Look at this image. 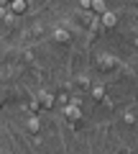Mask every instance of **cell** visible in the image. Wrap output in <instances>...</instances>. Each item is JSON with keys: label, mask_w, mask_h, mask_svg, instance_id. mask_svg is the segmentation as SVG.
Segmentation results:
<instances>
[{"label": "cell", "mask_w": 138, "mask_h": 154, "mask_svg": "<svg viewBox=\"0 0 138 154\" xmlns=\"http://www.w3.org/2000/svg\"><path fill=\"white\" fill-rule=\"evenodd\" d=\"M118 67H120V62L115 59V57H102V59H100V69L102 72H113V69H118Z\"/></svg>", "instance_id": "obj_1"}, {"label": "cell", "mask_w": 138, "mask_h": 154, "mask_svg": "<svg viewBox=\"0 0 138 154\" xmlns=\"http://www.w3.org/2000/svg\"><path fill=\"white\" fill-rule=\"evenodd\" d=\"M64 116H66V121H69V123H77L79 118H82V113H79V105H72V103H69V105L64 108Z\"/></svg>", "instance_id": "obj_2"}, {"label": "cell", "mask_w": 138, "mask_h": 154, "mask_svg": "<svg viewBox=\"0 0 138 154\" xmlns=\"http://www.w3.org/2000/svg\"><path fill=\"white\" fill-rule=\"evenodd\" d=\"M54 38L59 41V44H69V41H72V31H66L64 26H59V28L54 31Z\"/></svg>", "instance_id": "obj_3"}, {"label": "cell", "mask_w": 138, "mask_h": 154, "mask_svg": "<svg viewBox=\"0 0 138 154\" xmlns=\"http://www.w3.org/2000/svg\"><path fill=\"white\" fill-rule=\"evenodd\" d=\"M102 26L105 28H115L118 26V16L115 13H105V16H102Z\"/></svg>", "instance_id": "obj_4"}, {"label": "cell", "mask_w": 138, "mask_h": 154, "mask_svg": "<svg viewBox=\"0 0 138 154\" xmlns=\"http://www.w3.org/2000/svg\"><path fill=\"white\" fill-rule=\"evenodd\" d=\"M39 103H41V108H51L54 105V95L51 93H39Z\"/></svg>", "instance_id": "obj_5"}, {"label": "cell", "mask_w": 138, "mask_h": 154, "mask_svg": "<svg viewBox=\"0 0 138 154\" xmlns=\"http://www.w3.org/2000/svg\"><path fill=\"white\" fill-rule=\"evenodd\" d=\"M90 93H92V100H107V98H105V88H102V85H95Z\"/></svg>", "instance_id": "obj_6"}, {"label": "cell", "mask_w": 138, "mask_h": 154, "mask_svg": "<svg viewBox=\"0 0 138 154\" xmlns=\"http://www.w3.org/2000/svg\"><path fill=\"white\" fill-rule=\"evenodd\" d=\"M26 126H28V131H31V134H39L41 123H39V118H33V116H31V118H28V123H26Z\"/></svg>", "instance_id": "obj_7"}, {"label": "cell", "mask_w": 138, "mask_h": 154, "mask_svg": "<svg viewBox=\"0 0 138 154\" xmlns=\"http://www.w3.org/2000/svg\"><path fill=\"white\" fill-rule=\"evenodd\" d=\"M77 88L79 90H92V85H90L87 77H77Z\"/></svg>", "instance_id": "obj_8"}, {"label": "cell", "mask_w": 138, "mask_h": 154, "mask_svg": "<svg viewBox=\"0 0 138 154\" xmlns=\"http://www.w3.org/2000/svg\"><path fill=\"white\" fill-rule=\"evenodd\" d=\"M26 0H16V3H13V13H23V11H26Z\"/></svg>", "instance_id": "obj_9"}, {"label": "cell", "mask_w": 138, "mask_h": 154, "mask_svg": "<svg viewBox=\"0 0 138 154\" xmlns=\"http://www.w3.org/2000/svg\"><path fill=\"white\" fill-rule=\"evenodd\" d=\"M41 108V103H39V98H33L31 103H28V110H31V113H36V110Z\"/></svg>", "instance_id": "obj_10"}, {"label": "cell", "mask_w": 138, "mask_h": 154, "mask_svg": "<svg viewBox=\"0 0 138 154\" xmlns=\"http://www.w3.org/2000/svg\"><path fill=\"white\" fill-rule=\"evenodd\" d=\"M92 8H95L97 13H102V16H105V3H100V0H95V3H92Z\"/></svg>", "instance_id": "obj_11"}, {"label": "cell", "mask_w": 138, "mask_h": 154, "mask_svg": "<svg viewBox=\"0 0 138 154\" xmlns=\"http://www.w3.org/2000/svg\"><path fill=\"white\" fill-rule=\"evenodd\" d=\"M125 123H136V116H133V113H125Z\"/></svg>", "instance_id": "obj_12"}, {"label": "cell", "mask_w": 138, "mask_h": 154, "mask_svg": "<svg viewBox=\"0 0 138 154\" xmlns=\"http://www.w3.org/2000/svg\"><path fill=\"white\" fill-rule=\"evenodd\" d=\"M136 46H138V38H136Z\"/></svg>", "instance_id": "obj_13"}]
</instances>
